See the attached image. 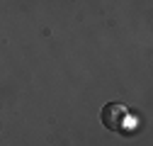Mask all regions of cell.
<instances>
[{
  "instance_id": "1",
  "label": "cell",
  "mask_w": 153,
  "mask_h": 146,
  "mask_svg": "<svg viewBox=\"0 0 153 146\" xmlns=\"http://www.w3.org/2000/svg\"><path fill=\"white\" fill-rule=\"evenodd\" d=\"M126 117H129V110L119 102H107L102 107V124L112 132H119L126 122Z\"/></svg>"
}]
</instances>
